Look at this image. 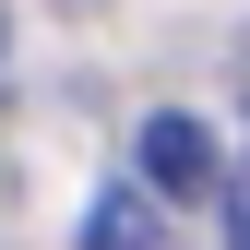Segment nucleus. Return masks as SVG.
Listing matches in <instances>:
<instances>
[{
  "mask_svg": "<svg viewBox=\"0 0 250 250\" xmlns=\"http://www.w3.org/2000/svg\"><path fill=\"white\" fill-rule=\"evenodd\" d=\"M143 179H155L167 203H203V191H214V131L179 119V107H155V119H143Z\"/></svg>",
  "mask_w": 250,
  "mask_h": 250,
  "instance_id": "obj_1",
  "label": "nucleus"
},
{
  "mask_svg": "<svg viewBox=\"0 0 250 250\" xmlns=\"http://www.w3.org/2000/svg\"><path fill=\"white\" fill-rule=\"evenodd\" d=\"M83 250H167V214H155V191H143V179L96 191V214H83Z\"/></svg>",
  "mask_w": 250,
  "mask_h": 250,
  "instance_id": "obj_2",
  "label": "nucleus"
},
{
  "mask_svg": "<svg viewBox=\"0 0 250 250\" xmlns=\"http://www.w3.org/2000/svg\"><path fill=\"white\" fill-rule=\"evenodd\" d=\"M238 250H250V203H238Z\"/></svg>",
  "mask_w": 250,
  "mask_h": 250,
  "instance_id": "obj_3",
  "label": "nucleus"
}]
</instances>
